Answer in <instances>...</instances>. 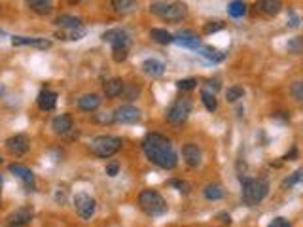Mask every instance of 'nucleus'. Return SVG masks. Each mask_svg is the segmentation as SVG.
<instances>
[{
	"mask_svg": "<svg viewBox=\"0 0 303 227\" xmlns=\"http://www.w3.org/2000/svg\"><path fill=\"white\" fill-rule=\"evenodd\" d=\"M143 150L144 156L160 169L173 171L178 165V156L173 142L160 133H148L143 140Z\"/></svg>",
	"mask_w": 303,
	"mask_h": 227,
	"instance_id": "obj_1",
	"label": "nucleus"
},
{
	"mask_svg": "<svg viewBox=\"0 0 303 227\" xmlns=\"http://www.w3.org/2000/svg\"><path fill=\"white\" fill-rule=\"evenodd\" d=\"M241 184H243V201L249 207H256L267 197L269 184L264 178H241Z\"/></svg>",
	"mask_w": 303,
	"mask_h": 227,
	"instance_id": "obj_2",
	"label": "nucleus"
},
{
	"mask_svg": "<svg viewBox=\"0 0 303 227\" xmlns=\"http://www.w3.org/2000/svg\"><path fill=\"white\" fill-rule=\"evenodd\" d=\"M150 12L165 21H182L188 16V6L182 2H152Z\"/></svg>",
	"mask_w": 303,
	"mask_h": 227,
	"instance_id": "obj_3",
	"label": "nucleus"
},
{
	"mask_svg": "<svg viewBox=\"0 0 303 227\" xmlns=\"http://www.w3.org/2000/svg\"><path fill=\"white\" fill-rule=\"evenodd\" d=\"M122 139L118 137H110V135H99L95 139H91L89 142V150L91 154H95L97 157H112L116 152L122 150Z\"/></svg>",
	"mask_w": 303,
	"mask_h": 227,
	"instance_id": "obj_4",
	"label": "nucleus"
},
{
	"mask_svg": "<svg viewBox=\"0 0 303 227\" xmlns=\"http://www.w3.org/2000/svg\"><path fill=\"white\" fill-rule=\"evenodd\" d=\"M139 207L148 216H161L167 212V201L156 190H144L139 195Z\"/></svg>",
	"mask_w": 303,
	"mask_h": 227,
	"instance_id": "obj_5",
	"label": "nucleus"
},
{
	"mask_svg": "<svg viewBox=\"0 0 303 227\" xmlns=\"http://www.w3.org/2000/svg\"><path fill=\"white\" fill-rule=\"evenodd\" d=\"M192 114V101L190 99H177L167 108V120L173 125H182Z\"/></svg>",
	"mask_w": 303,
	"mask_h": 227,
	"instance_id": "obj_6",
	"label": "nucleus"
},
{
	"mask_svg": "<svg viewBox=\"0 0 303 227\" xmlns=\"http://www.w3.org/2000/svg\"><path fill=\"white\" fill-rule=\"evenodd\" d=\"M74 209H76L78 216L82 220H89L91 216L95 214V210H97V201L88 193H78L74 197Z\"/></svg>",
	"mask_w": 303,
	"mask_h": 227,
	"instance_id": "obj_7",
	"label": "nucleus"
},
{
	"mask_svg": "<svg viewBox=\"0 0 303 227\" xmlns=\"http://www.w3.org/2000/svg\"><path fill=\"white\" fill-rule=\"evenodd\" d=\"M101 38H103L105 42H108V44H112L114 50H127L129 44H131L129 35H127L125 31H122V29H110V31H107Z\"/></svg>",
	"mask_w": 303,
	"mask_h": 227,
	"instance_id": "obj_8",
	"label": "nucleus"
},
{
	"mask_svg": "<svg viewBox=\"0 0 303 227\" xmlns=\"http://www.w3.org/2000/svg\"><path fill=\"white\" fill-rule=\"evenodd\" d=\"M141 120V110L131 105L120 106L114 112V122L116 123H137Z\"/></svg>",
	"mask_w": 303,
	"mask_h": 227,
	"instance_id": "obj_9",
	"label": "nucleus"
},
{
	"mask_svg": "<svg viewBox=\"0 0 303 227\" xmlns=\"http://www.w3.org/2000/svg\"><path fill=\"white\" fill-rule=\"evenodd\" d=\"M182 157L186 161V165L188 167H192V169H196L201 165V161H203V154H201V148L194 144V142H188V144H184V148H182Z\"/></svg>",
	"mask_w": 303,
	"mask_h": 227,
	"instance_id": "obj_10",
	"label": "nucleus"
},
{
	"mask_svg": "<svg viewBox=\"0 0 303 227\" xmlns=\"http://www.w3.org/2000/svg\"><path fill=\"white\" fill-rule=\"evenodd\" d=\"M29 139L25 135H16V137H10L6 140V150L12 154V156H25L29 152Z\"/></svg>",
	"mask_w": 303,
	"mask_h": 227,
	"instance_id": "obj_11",
	"label": "nucleus"
},
{
	"mask_svg": "<svg viewBox=\"0 0 303 227\" xmlns=\"http://www.w3.org/2000/svg\"><path fill=\"white\" fill-rule=\"evenodd\" d=\"M33 218H35V210L31 207H21L8 214V222L12 226H27V224H31Z\"/></svg>",
	"mask_w": 303,
	"mask_h": 227,
	"instance_id": "obj_12",
	"label": "nucleus"
},
{
	"mask_svg": "<svg viewBox=\"0 0 303 227\" xmlns=\"http://www.w3.org/2000/svg\"><path fill=\"white\" fill-rule=\"evenodd\" d=\"M175 44H178L182 48H190V50H201V40L192 31H180L175 36Z\"/></svg>",
	"mask_w": 303,
	"mask_h": 227,
	"instance_id": "obj_13",
	"label": "nucleus"
},
{
	"mask_svg": "<svg viewBox=\"0 0 303 227\" xmlns=\"http://www.w3.org/2000/svg\"><path fill=\"white\" fill-rule=\"evenodd\" d=\"M8 169H10V173H12V175H16L18 178H21L29 190H35V175H33V171H31V169H27L25 165H18V163L10 165Z\"/></svg>",
	"mask_w": 303,
	"mask_h": 227,
	"instance_id": "obj_14",
	"label": "nucleus"
},
{
	"mask_svg": "<svg viewBox=\"0 0 303 227\" xmlns=\"http://www.w3.org/2000/svg\"><path fill=\"white\" fill-rule=\"evenodd\" d=\"M36 103H38L40 110L52 112L55 108V105H57V93L52 91V89H42L40 95H38V99H36Z\"/></svg>",
	"mask_w": 303,
	"mask_h": 227,
	"instance_id": "obj_15",
	"label": "nucleus"
},
{
	"mask_svg": "<svg viewBox=\"0 0 303 227\" xmlns=\"http://www.w3.org/2000/svg\"><path fill=\"white\" fill-rule=\"evenodd\" d=\"M12 44L14 46H33V48H38V50H48L52 46V42L46 40V38H29V36H14Z\"/></svg>",
	"mask_w": 303,
	"mask_h": 227,
	"instance_id": "obj_16",
	"label": "nucleus"
},
{
	"mask_svg": "<svg viewBox=\"0 0 303 227\" xmlns=\"http://www.w3.org/2000/svg\"><path fill=\"white\" fill-rule=\"evenodd\" d=\"M72 125H74V122H72L71 114H61V116L53 118L52 129H53L57 135H67V133L72 129Z\"/></svg>",
	"mask_w": 303,
	"mask_h": 227,
	"instance_id": "obj_17",
	"label": "nucleus"
},
{
	"mask_svg": "<svg viewBox=\"0 0 303 227\" xmlns=\"http://www.w3.org/2000/svg\"><path fill=\"white\" fill-rule=\"evenodd\" d=\"M101 97L97 95V93H88V95H82L80 99H78V106H80V110H84V112H95L99 106H101Z\"/></svg>",
	"mask_w": 303,
	"mask_h": 227,
	"instance_id": "obj_18",
	"label": "nucleus"
},
{
	"mask_svg": "<svg viewBox=\"0 0 303 227\" xmlns=\"http://www.w3.org/2000/svg\"><path fill=\"white\" fill-rule=\"evenodd\" d=\"M57 27H61V31H72V29H82V17H76V16H59L53 21Z\"/></svg>",
	"mask_w": 303,
	"mask_h": 227,
	"instance_id": "obj_19",
	"label": "nucleus"
},
{
	"mask_svg": "<svg viewBox=\"0 0 303 227\" xmlns=\"http://www.w3.org/2000/svg\"><path fill=\"white\" fill-rule=\"evenodd\" d=\"M256 8L266 16H277L283 10V2H279V0H260V2H256Z\"/></svg>",
	"mask_w": 303,
	"mask_h": 227,
	"instance_id": "obj_20",
	"label": "nucleus"
},
{
	"mask_svg": "<svg viewBox=\"0 0 303 227\" xmlns=\"http://www.w3.org/2000/svg\"><path fill=\"white\" fill-rule=\"evenodd\" d=\"M143 72L146 76H152V78H158L165 72V65L158 61V59H146L143 63Z\"/></svg>",
	"mask_w": 303,
	"mask_h": 227,
	"instance_id": "obj_21",
	"label": "nucleus"
},
{
	"mask_svg": "<svg viewBox=\"0 0 303 227\" xmlns=\"http://www.w3.org/2000/svg\"><path fill=\"white\" fill-rule=\"evenodd\" d=\"M124 89H125V84L122 78H112V80H108L107 84H105V95L110 97V99H114V97L122 95Z\"/></svg>",
	"mask_w": 303,
	"mask_h": 227,
	"instance_id": "obj_22",
	"label": "nucleus"
},
{
	"mask_svg": "<svg viewBox=\"0 0 303 227\" xmlns=\"http://www.w3.org/2000/svg\"><path fill=\"white\" fill-rule=\"evenodd\" d=\"M150 38L154 42L161 44V46H167V44H173L175 42V36L171 35L169 31H165V29H152L150 31Z\"/></svg>",
	"mask_w": 303,
	"mask_h": 227,
	"instance_id": "obj_23",
	"label": "nucleus"
},
{
	"mask_svg": "<svg viewBox=\"0 0 303 227\" xmlns=\"http://www.w3.org/2000/svg\"><path fill=\"white\" fill-rule=\"evenodd\" d=\"M86 29L82 27V29H72V31H59V33H55V38H59V40H72V42H76V40H82L84 36H86Z\"/></svg>",
	"mask_w": 303,
	"mask_h": 227,
	"instance_id": "obj_24",
	"label": "nucleus"
},
{
	"mask_svg": "<svg viewBox=\"0 0 303 227\" xmlns=\"http://www.w3.org/2000/svg\"><path fill=\"white\" fill-rule=\"evenodd\" d=\"M247 10H249V6H247V2H241V0H233L228 4V14L232 16V17L239 19L243 17L245 14H247Z\"/></svg>",
	"mask_w": 303,
	"mask_h": 227,
	"instance_id": "obj_25",
	"label": "nucleus"
},
{
	"mask_svg": "<svg viewBox=\"0 0 303 227\" xmlns=\"http://www.w3.org/2000/svg\"><path fill=\"white\" fill-rule=\"evenodd\" d=\"M29 8L36 12V14H42V16H46V14H50L52 10H53V4L50 2V0H31L29 2Z\"/></svg>",
	"mask_w": 303,
	"mask_h": 227,
	"instance_id": "obj_26",
	"label": "nucleus"
},
{
	"mask_svg": "<svg viewBox=\"0 0 303 227\" xmlns=\"http://www.w3.org/2000/svg\"><path fill=\"white\" fill-rule=\"evenodd\" d=\"M203 195H205V199H209V201H220V199L224 197V190H222L220 184H209V186H205Z\"/></svg>",
	"mask_w": 303,
	"mask_h": 227,
	"instance_id": "obj_27",
	"label": "nucleus"
},
{
	"mask_svg": "<svg viewBox=\"0 0 303 227\" xmlns=\"http://www.w3.org/2000/svg\"><path fill=\"white\" fill-rule=\"evenodd\" d=\"M201 103L205 105V108H207L209 112H216V108H218L216 95L211 93V91H207V89H203V91H201Z\"/></svg>",
	"mask_w": 303,
	"mask_h": 227,
	"instance_id": "obj_28",
	"label": "nucleus"
},
{
	"mask_svg": "<svg viewBox=\"0 0 303 227\" xmlns=\"http://www.w3.org/2000/svg\"><path fill=\"white\" fill-rule=\"evenodd\" d=\"M199 55L205 57V59H209V61H213V63H220V61L226 59V53L216 52L213 48H201V50H199Z\"/></svg>",
	"mask_w": 303,
	"mask_h": 227,
	"instance_id": "obj_29",
	"label": "nucleus"
},
{
	"mask_svg": "<svg viewBox=\"0 0 303 227\" xmlns=\"http://www.w3.org/2000/svg\"><path fill=\"white\" fill-rule=\"evenodd\" d=\"M112 6L116 8V12L127 14V12H131V10H135V8H137V2H133V0H114V2H112Z\"/></svg>",
	"mask_w": 303,
	"mask_h": 227,
	"instance_id": "obj_30",
	"label": "nucleus"
},
{
	"mask_svg": "<svg viewBox=\"0 0 303 227\" xmlns=\"http://www.w3.org/2000/svg\"><path fill=\"white\" fill-rule=\"evenodd\" d=\"M243 97H245V89L239 87V86L228 87V91H226V99H228L230 103H237V101L243 99Z\"/></svg>",
	"mask_w": 303,
	"mask_h": 227,
	"instance_id": "obj_31",
	"label": "nucleus"
},
{
	"mask_svg": "<svg viewBox=\"0 0 303 227\" xmlns=\"http://www.w3.org/2000/svg\"><path fill=\"white\" fill-rule=\"evenodd\" d=\"M300 182H303V167L298 169L292 176L286 178L285 182H283V188H292V186H296V184H300Z\"/></svg>",
	"mask_w": 303,
	"mask_h": 227,
	"instance_id": "obj_32",
	"label": "nucleus"
},
{
	"mask_svg": "<svg viewBox=\"0 0 303 227\" xmlns=\"http://www.w3.org/2000/svg\"><path fill=\"white\" fill-rule=\"evenodd\" d=\"M177 87L180 91H192V89L197 87V80L196 78H184V80H178L177 82Z\"/></svg>",
	"mask_w": 303,
	"mask_h": 227,
	"instance_id": "obj_33",
	"label": "nucleus"
},
{
	"mask_svg": "<svg viewBox=\"0 0 303 227\" xmlns=\"http://www.w3.org/2000/svg\"><path fill=\"white\" fill-rule=\"evenodd\" d=\"M290 93L298 103H303V82H294L290 86Z\"/></svg>",
	"mask_w": 303,
	"mask_h": 227,
	"instance_id": "obj_34",
	"label": "nucleus"
},
{
	"mask_svg": "<svg viewBox=\"0 0 303 227\" xmlns=\"http://www.w3.org/2000/svg\"><path fill=\"white\" fill-rule=\"evenodd\" d=\"M222 29H224V23L222 21H209L203 31H205V35H213V33H218Z\"/></svg>",
	"mask_w": 303,
	"mask_h": 227,
	"instance_id": "obj_35",
	"label": "nucleus"
},
{
	"mask_svg": "<svg viewBox=\"0 0 303 227\" xmlns=\"http://www.w3.org/2000/svg\"><path fill=\"white\" fill-rule=\"evenodd\" d=\"M169 186H173V188H177L180 193H190V190H192V186L188 184V182H184V180H171L169 182Z\"/></svg>",
	"mask_w": 303,
	"mask_h": 227,
	"instance_id": "obj_36",
	"label": "nucleus"
},
{
	"mask_svg": "<svg viewBox=\"0 0 303 227\" xmlns=\"http://www.w3.org/2000/svg\"><path fill=\"white\" fill-rule=\"evenodd\" d=\"M95 122L101 123V125L112 123L114 122V112H112V114H107V112H103V114H95Z\"/></svg>",
	"mask_w": 303,
	"mask_h": 227,
	"instance_id": "obj_37",
	"label": "nucleus"
},
{
	"mask_svg": "<svg viewBox=\"0 0 303 227\" xmlns=\"http://www.w3.org/2000/svg\"><path fill=\"white\" fill-rule=\"evenodd\" d=\"M124 93H125V99H127V101H135V99L139 97V93H141V89H139V87H135V86H131V87L124 89Z\"/></svg>",
	"mask_w": 303,
	"mask_h": 227,
	"instance_id": "obj_38",
	"label": "nucleus"
},
{
	"mask_svg": "<svg viewBox=\"0 0 303 227\" xmlns=\"http://www.w3.org/2000/svg\"><path fill=\"white\" fill-rule=\"evenodd\" d=\"M288 50H290V52H294V53L302 52V50H303V42L300 40V38H294V40L288 44Z\"/></svg>",
	"mask_w": 303,
	"mask_h": 227,
	"instance_id": "obj_39",
	"label": "nucleus"
},
{
	"mask_svg": "<svg viewBox=\"0 0 303 227\" xmlns=\"http://www.w3.org/2000/svg\"><path fill=\"white\" fill-rule=\"evenodd\" d=\"M267 227H292V224L286 218H275Z\"/></svg>",
	"mask_w": 303,
	"mask_h": 227,
	"instance_id": "obj_40",
	"label": "nucleus"
},
{
	"mask_svg": "<svg viewBox=\"0 0 303 227\" xmlns=\"http://www.w3.org/2000/svg\"><path fill=\"white\" fill-rule=\"evenodd\" d=\"M114 61L116 63H122V61H125L127 59V50H114Z\"/></svg>",
	"mask_w": 303,
	"mask_h": 227,
	"instance_id": "obj_41",
	"label": "nucleus"
},
{
	"mask_svg": "<svg viewBox=\"0 0 303 227\" xmlns=\"http://www.w3.org/2000/svg\"><path fill=\"white\" fill-rule=\"evenodd\" d=\"M288 17H290V21H288V25H290L292 29H296V27L300 25V17L296 16V12H292V10H290V12H288Z\"/></svg>",
	"mask_w": 303,
	"mask_h": 227,
	"instance_id": "obj_42",
	"label": "nucleus"
},
{
	"mask_svg": "<svg viewBox=\"0 0 303 227\" xmlns=\"http://www.w3.org/2000/svg\"><path fill=\"white\" fill-rule=\"evenodd\" d=\"M205 89L216 95V91L220 89V84H218V80H209V82H207V87H205Z\"/></svg>",
	"mask_w": 303,
	"mask_h": 227,
	"instance_id": "obj_43",
	"label": "nucleus"
},
{
	"mask_svg": "<svg viewBox=\"0 0 303 227\" xmlns=\"http://www.w3.org/2000/svg\"><path fill=\"white\" fill-rule=\"evenodd\" d=\"M118 171H120L118 163H112V165H107V175H108V176H116V175H118Z\"/></svg>",
	"mask_w": 303,
	"mask_h": 227,
	"instance_id": "obj_44",
	"label": "nucleus"
},
{
	"mask_svg": "<svg viewBox=\"0 0 303 227\" xmlns=\"http://www.w3.org/2000/svg\"><path fill=\"white\" fill-rule=\"evenodd\" d=\"M296 157H298V150H296V148H292V150H290V152H288V154L285 156L286 161H288V159H290V161H294Z\"/></svg>",
	"mask_w": 303,
	"mask_h": 227,
	"instance_id": "obj_45",
	"label": "nucleus"
},
{
	"mask_svg": "<svg viewBox=\"0 0 303 227\" xmlns=\"http://www.w3.org/2000/svg\"><path fill=\"white\" fill-rule=\"evenodd\" d=\"M220 218H222V222H224V224H228V226L232 224V218H230V214H220Z\"/></svg>",
	"mask_w": 303,
	"mask_h": 227,
	"instance_id": "obj_46",
	"label": "nucleus"
},
{
	"mask_svg": "<svg viewBox=\"0 0 303 227\" xmlns=\"http://www.w3.org/2000/svg\"><path fill=\"white\" fill-rule=\"evenodd\" d=\"M8 227H23V226H12V224H10V226H8Z\"/></svg>",
	"mask_w": 303,
	"mask_h": 227,
	"instance_id": "obj_47",
	"label": "nucleus"
},
{
	"mask_svg": "<svg viewBox=\"0 0 303 227\" xmlns=\"http://www.w3.org/2000/svg\"><path fill=\"white\" fill-rule=\"evenodd\" d=\"M0 186H2V178H0Z\"/></svg>",
	"mask_w": 303,
	"mask_h": 227,
	"instance_id": "obj_48",
	"label": "nucleus"
},
{
	"mask_svg": "<svg viewBox=\"0 0 303 227\" xmlns=\"http://www.w3.org/2000/svg\"><path fill=\"white\" fill-rule=\"evenodd\" d=\"M0 163H2V159H0Z\"/></svg>",
	"mask_w": 303,
	"mask_h": 227,
	"instance_id": "obj_49",
	"label": "nucleus"
}]
</instances>
